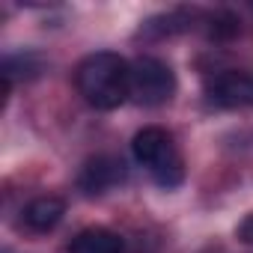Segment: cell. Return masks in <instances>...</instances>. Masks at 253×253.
I'll use <instances>...</instances> for the list:
<instances>
[{"instance_id":"cell-1","label":"cell","mask_w":253,"mask_h":253,"mask_svg":"<svg viewBox=\"0 0 253 253\" xmlns=\"http://www.w3.org/2000/svg\"><path fill=\"white\" fill-rule=\"evenodd\" d=\"M75 84L84 101L95 110H116L125 98H131V63L113 51H95L75 69Z\"/></svg>"},{"instance_id":"cell-2","label":"cell","mask_w":253,"mask_h":253,"mask_svg":"<svg viewBox=\"0 0 253 253\" xmlns=\"http://www.w3.org/2000/svg\"><path fill=\"white\" fill-rule=\"evenodd\" d=\"M131 152L134 161L155 179V185L173 191L185 182V161L170 131L158 128V125L140 128L131 140Z\"/></svg>"},{"instance_id":"cell-3","label":"cell","mask_w":253,"mask_h":253,"mask_svg":"<svg viewBox=\"0 0 253 253\" xmlns=\"http://www.w3.org/2000/svg\"><path fill=\"white\" fill-rule=\"evenodd\" d=\"M176 95V75L158 57H137L131 63V98L143 107L167 104Z\"/></svg>"},{"instance_id":"cell-4","label":"cell","mask_w":253,"mask_h":253,"mask_svg":"<svg viewBox=\"0 0 253 253\" xmlns=\"http://www.w3.org/2000/svg\"><path fill=\"white\" fill-rule=\"evenodd\" d=\"M206 95H209L211 104L226 107V110L253 107V75L250 72H238V69L217 72L214 78H209Z\"/></svg>"},{"instance_id":"cell-5","label":"cell","mask_w":253,"mask_h":253,"mask_svg":"<svg viewBox=\"0 0 253 253\" xmlns=\"http://www.w3.org/2000/svg\"><path fill=\"white\" fill-rule=\"evenodd\" d=\"M122 182H125V164L113 155H95L78 173V188L86 197H101Z\"/></svg>"},{"instance_id":"cell-6","label":"cell","mask_w":253,"mask_h":253,"mask_svg":"<svg viewBox=\"0 0 253 253\" xmlns=\"http://www.w3.org/2000/svg\"><path fill=\"white\" fill-rule=\"evenodd\" d=\"M66 214V203L60 197H36L24 206L21 220L30 232H51Z\"/></svg>"},{"instance_id":"cell-7","label":"cell","mask_w":253,"mask_h":253,"mask_svg":"<svg viewBox=\"0 0 253 253\" xmlns=\"http://www.w3.org/2000/svg\"><path fill=\"white\" fill-rule=\"evenodd\" d=\"M69 253H125V241L107 226H86L69 241Z\"/></svg>"},{"instance_id":"cell-8","label":"cell","mask_w":253,"mask_h":253,"mask_svg":"<svg viewBox=\"0 0 253 253\" xmlns=\"http://www.w3.org/2000/svg\"><path fill=\"white\" fill-rule=\"evenodd\" d=\"M39 72H42V60L36 54H30V51L3 60V81L6 84H15V78H24V81L27 78H36Z\"/></svg>"},{"instance_id":"cell-9","label":"cell","mask_w":253,"mask_h":253,"mask_svg":"<svg viewBox=\"0 0 253 253\" xmlns=\"http://www.w3.org/2000/svg\"><path fill=\"white\" fill-rule=\"evenodd\" d=\"M238 30H241V27H238V18H235V15H229V12H214V15L209 18V36H211V39H217V42L232 39Z\"/></svg>"},{"instance_id":"cell-10","label":"cell","mask_w":253,"mask_h":253,"mask_svg":"<svg viewBox=\"0 0 253 253\" xmlns=\"http://www.w3.org/2000/svg\"><path fill=\"white\" fill-rule=\"evenodd\" d=\"M238 238L244 244H253V214H247L241 223H238Z\"/></svg>"}]
</instances>
